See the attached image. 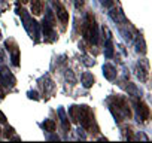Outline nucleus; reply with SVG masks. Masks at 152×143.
I'll return each mask as SVG.
<instances>
[{
    "label": "nucleus",
    "mask_w": 152,
    "mask_h": 143,
    "mask_svg": "<svg viewBox=\"0 0 152 143\" xmlns=\"http://www.w3.org/2000/svg\"><path fill=\"white\" fill-rule=\"evenodd\" d=\"M43 33H45V36H46V40L48 42H51V40H54V31H52V26L45 20L43 23Z\"/></svg>",
    "instance_id": "nucleus-10"
},
{
    "label": "nucleus",
    "mask_w": 152,
    "mask_h": 143,
    "mask_svg": "<svg viewBox=\"0 0 152 143\" xmlns=\"http://www.w3.org/2000/svg\"><path fill=\"white\" fill-rule=\"evenodd\" d=\"M137 110H139V116H140L142 121H148L149 119L151 110H149V107H148V104L145 101H137Z\"/></svg>",
    "instance_id": "nucleus-5"
},
{
    "label": "nucleus",
    "mask_w": 152,
    "mask_h": 143,
    "mask_svg": "<svg viewBox=\"0 0 152 143\" xmlns=\"http://www.w3.org/2000/svg\"><path fill=\"white\" fill-rule=\"evenodd\" d=\"M54 8H55V14H57L58 20H60L63 24H67V23H69V12L66 11V8H64L60 2H57V3L54 5Z\"/></svg>",
    "instance_id": "nucleus-4"
},
{
    "label": "nucleus",
    "mask_w": 152,
    "mask_h": 143,
    "mask_svg": "<svg viewBox=\"0 0 152 143\" xmlns=\"http://www.w3.org/2000/svg\"><path fill=\"white\" fill-rule=\"evenodd\" d=\"M5 97V90H3V84L2 81H0V98H3Z\"/></svg>",
    "instance_id": "nucleus-18"
},
{
    "label": "nucleus",
    "mask_w": 152,
    "mask_h": 143,
    "mask_svg": "<svg viewBox=\"0 0 152 143\" xmlns=\"http://www.w3.org/2000/svg\"><path fill=\"white\" fill-rule=\"evenodd\" d=\"M110 109H112L115 118H118V121L130 119V118H131L130 106H128L127 100L122 98V97H115V98H112V101H110Z\"/></svg>",
    "instance_id": "nucleus-1"
},
{
    "label": "nucleus",
    "mask_w": 152,
    "mask_h": 143,
    "mask_svg": "<svg viewBox=\"0 0 152 143\" xmlns=\"http://www.w3.org/2000/svg\"><path fill=\"white\" fill-rule=\"evenodd\" d=\"M82 84H84L85 88L93 87V84H94V78H93V75H91V73H84V75H82Z\"/></svg>",
    "instance_id": "nucleus-12"
},
{
    "label": "nucleus",
    "mask_w": 152,
    "mask_h": 143,
    "mask_svg": "<svg viewBox=\"0 0 152 143\" xmlns=\"http://www.w3.org/2000/svg\"><path fill=\"white\" fill-rule=\"evenodd\" d=\"M43 128H45L46 131L52 133V131H55V122H54L52 119H46V121L43 122Z\"/></svg>",
    "instance_id": "nucleus-14"
},
{
    "label": "nucleus",
    "mask_w": 152,
    "mask_h": 143,
    "mask_svg": "<svg viewBox=\"0 0 152 143\" xmlns=\"http://www.w3.org/2000/svg\"><path fill=\"white\" fill-rule=\"evenodd\" d=\"M110 17H112V20H113V21H116L118 24H119V23L127 24V20H125V17H124V14H122L121 11L112 9V11H110Z\"/></svg>",
    "instance_id": "nucleus-9"
},
{
    "label": "nucleus",
    "mask_w": 152,
    "mask_h": 143,
    "mask_svg": "<svg viewBox=\"0 0 152 143\" xmlns=\"http://www.w3.org/2000/svg\"><path fill=\"white\" fill-rule=\"evenodd\" d=\"M0 39H2V33H0Z\"/></svg>",
    "instance_id": "nucleus-21"
},
{
    "label": "nucleus",
    "mask_w": 152,
    "mask_h": 143,
    "mask_svg": "<svg viewBox=\"0 0 152 143\" xmlns=\"http://www.w3.org/2000/svg\"><path fill=\"white\" fill-rule=\"evenodd\" d=\"M100 2H102V5L106 6V8H112V6H113V0H100Z\"/></svg>",
    "instance_id": "nucleus-15"
},
{
    "label": "nucleus",
    "mask_w": 152,
    "mask_h": 143,
    "mask_svg": "<svg viewBox=\"0 0 152 143\" xmlns=\"http://www.w3.org/2000/svg\"><path fill=\"white\" fill-rule=\"evenodd\" d=\"M103 70H104V76H106L109 81L115 79V76H116V72H115V67H113V66L106 64V66L103 67Z\"/></svg>",
    "instance_id": "nucleus-11"
},
{
    "label": "nucleus",
    "mask_w": 152,
    "mask_h": 143,
    "mask_svg": "<svg viewBox=\"0 0 152 143\" xmlns=\"http://www.w3.org/2000/svg\"><path fill=\"white\" fill-rule=\"evenodd\" d=\"M0 124H6V116L0 112Z\"/></svg>",
    "instance_id": "nucleus-19"
},
{
    "label": "nucleus",
    "mask_w": 152,
    "mask_h": 143,
    "mask_svg": "<svg viewBox=\"0 0 152 143\" xmlns=\"http://www.w3.org/2000/svg\"><path fill=\"white\" fill-rule=\"evenodd\" d=\"M84 37L90 42V43H97V26H96V20L91 14L87 15V21L84 24Z\"/></svg>",
    "instance_id": "nucleus-2"
},
{
    "label": "nucleus",
    "mask_w": 152,
    "mask_h": 143,
    "mask_svg": "<svg viewBox=\"0 0 152 143\" xmlns=\"http://www.w3.org/2000/svg\"><path fill=\"white\" fill-rule=\"evenodd\" d=\"M84 0H75V6H76V9H81L82 6H84Z\"/></svg>",
    "instance_id": "nucleus-17"
},
{
    "label": "nucleus",
    "mask_w": 152,
    "mask_h": 143,
    "mask_svg": "<svg viewBox=\"0 0 152 143\" xmlns=\"http://www.w3.org/2000/svg\"><path fill=\"white\" fill-rule=\"evenodd\" d=\"M43 5H45V2L43 0H31V12H33V15H40L42 14V11H43Z\"/></svg>",
    "instance_id": "nucleus-8"
},
{
    "label": "nucleus",
    "mask_w": 152,
    "mask_h": 143,
    "mask_svg": "<svg viewBox=\"0 0 152 143\" xmlns=\"http://www.w3.org/2000/svg\"><path fill=\"white\" fill-rule=\"evenodd\" d=\"M6 48L9 49V51H12V61H14V64L15 66H18L20 64V61H18V46L15 45V42L14 40H6Z\"/></svg>",
    "instance_id": "nucleus-7"
},
{
    "label": "nucleus",
    "mask_w": 152,
    "mask_h": 143,
    "mask_svg": "<svg viewBox=\"0 0 152 143\" xmlns=\"http://www.w3.org/2000/svg\"><path fill=\"white\" fill-rule=\"evenodd\" d=\"M28 2V0H21V3H27Z\"/></svg>",
    "instance_id": "nucleus-20"
},
{
    "label": "nucleus",
    "mask_w": 152,
    "mask_h": 143,
    "mask_svg": "<svg viewBox=\"0 0 152 143\" xmlns=\"http://www.w3.org/2000/svg\"><path fill=\"white\" fill-rule=\"evenodd\" d=\"M137 76L140 78V81L146 82V81H148V69H142V67H137Z\"/></svg>",
    "instance_id": "nucleus-13"
},
{
    "label": "nucleus",
    "mask_w": 152,
    "mask_h": 143,
    "mask_svg": "<svg viewBox=\"0 0 152 143\" xmlns=\"http://www.w3.org/2000/svg\"><path fill=\"white\" fill-rule=\"evenodd\" d=\"M93 113L91 110L88 109V106H79V115H78V122H81V125L85 128V130H90L91 128V124H93Z\"/></svg>",
    "instance_id": "nucleus-3"
},
{
    "label": "nucleus",
    "mask_w": 152,
    "mask_h": 143,
    "mask_svg": "<svg viewBox=\"0 0 152 143\" xmlns=\"http://www.w3.org/2000/svg\"><path fill=\"white\" fill-rule=\"evenodd\" d=\"M12 134H14V128L8 127V128H6V133H5V137H6V139H11Z\"/></svg>",
    "instance_id": "nucleus-16"
},
{
    "label": "nucleus",
    "mask_w": 152,
    "mask_h": 143,
    "mask_svg": "<svg viewBox=\"0 0 152 143\" xmlns=\"http://www.w3.org/2000/svg\"><path fill=\"white\" fill-rule=\"evenodd\" d=\"M0 133H2V128H0Z\"/></svg>",
    "instance_id": "nucleus-22"
},
{
    "label": "nucleus",
    "mask_w": 152,
    "mask_h": 143,
    "mask_svg": "<svg viewBox=\"0 0 152 143\" xmlns=\"http://www.w3.org/2000/svg\"><path fill=\"white\" fill-rule=\"evenodd\" d=\"M0 72H2V78H0L2 84H5V85H8V87H14V85H15V78L9 73L6 69H2Z\"/></svg>",
    "instance_id": "nucleus-6"
}]
</instances>
